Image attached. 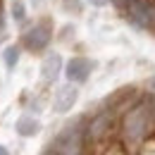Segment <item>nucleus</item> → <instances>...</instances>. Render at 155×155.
Instances as JSON below:
<instances>
[{"mask_svg":"<svg viewBox=\"0 0 155 155\" xmlns=\"http://www.w3.org/2000/svg\"><path fill=\"white\" fill-rule=\"evenodd\" d=\"M2 60H5V67H7V69H15V64L19 62V48H17V45H10V48H5Z\"/></svg>","mask_w":155,"mask_h":155,"instance_id":"nucleus-9","label":"nucleus"},{"mask_svg":"<svg viewBox=\"0 0 155 155\" xmlns=\"http://www.w3.org/2000/svg\"><path fill=\"white\" fill-rule=\"evenodd\" d=\"M12 17H15V21H24L26 10H24V2H21V0H15V2H12Z\"/></svg>","mask_w":155,"mask_h":155,"instance_id":"nucleus-10","label":"nucleus"},{"mask_svg":"<svg viewBox=\"0 0 155 155\" xmlns=\"http://www.w3.org/2000/svg\"><path fill=\"white\" fill-rule=\"evenodd\" d=\"M81 148H84V136L77 124H69L55 138V155H81Z\"/></svg>","mask_w":155,"mask_h":155,"instance_id":"nucleus-2","label":"nucleus"},{"mask_svg":"<svg viewBox=\"0 0 155 155\" xmlns=\"http://www.w3.org/2000/svg\"><path fill=\"white\" fill-rule=\"evenodd\" d=\"M112 2H115L119 10H127V5H129V0H112Z\"/></svg>","mask_w":155,"mask_h":155,"instance_id":"nucleus-11","label":"nucleus"},{"mask_svg":"<svg viewBox=\"0 0 155 155\" xmlns=\"http://www.w3.org/2000/svg\"><path fill=\"white\" fill-rule=\"evenodd\" d=\"M0 155H10V150H7L5 146H0Z\"/></svg>","mask_w":155,"mask_h":155,"instance_id":"nucleus-13","label":"nucleus"},{"mask_svg":"<svg viewBox=\"0 0 155 155\" xmlns=\"http://www.w3.org/2000/svg\"><path fill=\"white\" fill-rule=\"evenodd\" d=\"M38 129H41V124H38V119H34V117L24 115L17 119V134L19 136H36Z\"/></svg>","mask_w":155,"mask_h":155,"instance_id":"nucleus-7","label":"nucleus"},{"mask_svg":"<svg viewBox=\"0 0 155 155\" xmlns=\"http://www.w3.org/2000/svg\"><path fill=\"white\" fill-rule=\"evenodd\" d=\"M91 5H96V7H103V5H107V0H88Z\"/></svg>","mask_w":155,"mask_h":155,"instance_id":"nucleus-12","label":"nucleus"},{"mask_svg":"<svg viewBox=\"0 0 155 155\" xmlns=\"http://www.w3.org/2000/svg\"><path fill=\"white\" fill-rule=\"evenodd\" d=\"M45 155H55V153H45Z\"/></svg>","mask_w":155,"mask_h":155,"instance_id":"nucleus-15","label":"nucleus"},{"mask_svg":"<svg viewBox=\"0 0 155 155\" xmlns=\"http://www.w3.org/2000/svg\"><path fill=\"white\" fill-rule=\"evenodd\" d=\"M48 43H50V29L45 24H38V26H34V29H29L24 34V45L29 50H34V53L43 50Z\"/></svg>","mask_w":155,"mask_h":155,"instance_id":"nucleus-3","label":"nucleus"},{"mask_svg":"<svg viewBox=\"0 0 155 155\" xmlns=\"http://www.w3.org/2000/svg\"><path fill=\"white\" fill-rule=\"evenodd\" d=\"M107 127H110V117H107V115H98L96 119L91 122V127H88V129H91V131H88L91 138H100V136L105 134Z\"/></svg>","mask_w":155,"mask_h":155,"instance_id":"nucleus-8","label":"nucleus"},{"mask_svg":"<svg viewBox=\"0 0 155 155\" xmlns=\"http://www.w3.org/2000/svg\"><path fill=\"white\" fill-rule=\"evenodd\" d=\"M0 31H2V15H0Z\"/></svg>","mask_w":155,"mask_h":155,"instance_id":"nucleus-14","label":"nucleus"},{"mask_svg":"<svg viewBox=\"0 0 155 155\" xmlns=\"http://www.w3.org/2000/svg\"><path fill=\"white\" fill-rule=\"evenodd\" d=\"M60 69H62V58H60L58 53L48 55V58L43 60V67H41L43 81H55V79L60 77Z\"/></svg>","mask_w":155,"mask_h":155,"instance_id":"nucleus-6","label":"nucleus"},{"mask_svg":"<svg viewBox=\"0 0 155 155\" xmlns=\"http://www.w3.org/2000/svg\"><path fill=\"white\" fill-rule=\"evenodd\" d=\"M148 127H150V112H148L146 105L134 107L124 119V134L129 141H141L148 131Z\"/></svg>","mask_w":155,"mask_h":155,"instance_id":"nucleus-1","label":"nucleus"},{"mask_svg":"<svg viewBox=\"0 0 155 155\" xmlns=\"http://www.w3.org/2000/svg\"><path fill=\"white\" fill-rule=\"evenodd\" d=\"M153 88H155V81H153Z\"/></svg>","mask_w":155,"mask_h":155,"instance_id":"nucleus-16","label":"nucleus"},{"mask_svg":"<svg viewBox=\"0 0 155 155\" xmlns=\"http://www.w3.org/2000/svg\"><path fill=\"white\" fill-rule=\"evenodd\" d=\"M91 60L86 58H72L67 62V67H64V74L69 81H74V84H81V81H86L88 74H91Z\"/></svg>","mask_w":155,"mask_h":155,"instance_id":"nucleus-4","label":"nucleus"},{"mask_svg":"<svg viewBox=\"0 0 155 155\" xmlns=\"http://www.w3.org/2000/svg\"><path fill=\"white\" fill-rule=\"evenodd\" d=\"M77 98H79L77 86H72V84L62 86L58 93H55V100H53V110H55V112H69V110L74 107Z\"/></svg>","mask_w":155,"mask_h":155,"instance_id":"nucleus-5","label":"nucleus"}]
</instances>
